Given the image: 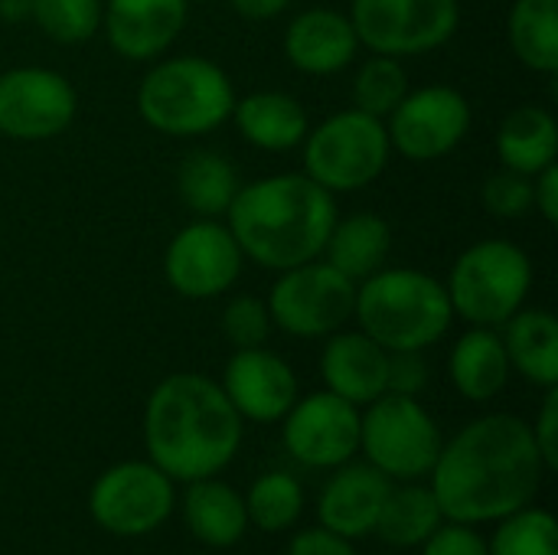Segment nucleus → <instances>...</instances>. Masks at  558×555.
I'll list each match as a JSON object with an SVG mask.
<instances>
[{
    "mask_svg": "<svg viewBox=\"0 0 558 555\" xmlns=\"http://www.w3.org/2000/svg\"><path fill=\"white\" fill-rule=\"evenodd\" d=\"M543 474L546 464L530 422L497 412L474 419L441 445L432 494L451 523H497L533 504Z\"/></svg>",
    "mask_w": 558,
    "mask_h": 555,
    "instance_id": "obj_1",
    "label": "nucleus"
},
{
    "mask_svg": "<svg viewBox=\"0 0 558 555\" xmlns=\"http://www.w3.org/2000/svg\"><path fill=\"white\" fill-rule=\"evenodd\" d=\"M144 445L150 464L170 481L190 484L216 478L239 455L242 415L216 379L203 373H173L160 379L147 399Z\"/></svg>",
    "mask_w": 558,
    "mask_h": 555,
    "instance_id": "obj_2",
    "label": "nucleus"
},
{
    "mask_svg": "<svg viewBox=\"0 0 558 555\" xmlns=\"http://www.w3.org/2000/svg\"><path fill=\"white\" fill-rule=\"evenodd\" d=\"M226 219L252 265L288 272L324 255L337 200L307 173H271L239 186Z\"/></svg>",
    "mask_w": 558,
    "mask_h": 555,
    "instance_id": "obj_3",
    "label": "nucleus"
},
{
    "mask_svg": "<svg viewBox=\"0 0 558 555\" xmlns=\"http://www.w3.org/2000/svg\"><path fill=\"white\" fill-rule=\"evenodd\" d=\"M353 317L389 353L435 347L454 321L448 291L418 268H379L356 285Z\"/></svg>",
    "mask_w": 558,
    "mask_h": 555,
    "instance_id": "obj_4",
    "label": "nucleus"
},
{
    "mask_svg": "<svg viewBox=\"0 0 558 555\" xmlns=\"http://www.w3.org/2000/svg\"><path fill=\"white\" fill-rule=\"evenodd\" d=\"M235 85L206 56L154 59L137 85V114L167 137H199L232 118Z\"/></svg>",
    "mask_w": 558,
    "mask_h": 555,
    "instance_id": "obj_5",
    "label": "nucleus"
},
{
    "mask_svg": "<svg viewBox=\"0 0 558 555\" xmlns=\"http://www.w3.org/2000/svg\"><path fill=\"white\" fill-rule=\"evenodd\" d=\"M533 288L530 255L507 239H481L468 245L445 281L451 311L471 327H504L526 307Z\"/></svg>",
    "mask_w": 558,
    "mask_h": 555,
    "instance_id": "obj_6",
    "label": "nucleus"
},
{
    "mask_svg": "<svg viewBox=\"0 0 558 555\" xmlns=\"http://www.w3.org/2000/svg\"><path fill=\"white\" fill-rule=\"evenodd\" d=\"M304 173L327 193H356L383 177L392 147L386 121L360 108H343L307 128L304 141Z\"/></svg>",
    "mask_w": 558,
    "mask_h": 555,
    "instance_id": "obj_7",
    "label": "nucleus"
},
{
    "mask_svg": "<svg viewBox=\"0 0 558 555\" xmlns=\"http://www.w3.org/2000/svg\"><path fill=\"white\" fill-rule=\"evenodd\" d=\"M441 445L438 422L415 396L386 393L360 415V451L389 481H418L432 474Z\"/></svg>",
    "mask_w": 558,
    "mask_h": 555,
    "instance_id": "obj_8",
    "label": "nucleus"
},
{
    "mask_svg": "<svg viewBox=\"0 0 558 555\" xmlns=\"http://www.w3.org/2000/svg\"><path fill=\"white\" fill-rule=\"evenodd\" d=\"M265 304L278 330L301 340H320L350 324L356 281H350L330 262L314 258L278 272V281L271 285Z\"/></svg>",
    "mask_w": 558,
    "mask_h": 555,
    "instance_id": "obj_9",
    "label": "nucleus"
},
{
    "mask_svg": "<svg viewBox=\"0 0 558 555\" xmlns=\"http://www.w3.org/2000/svg\"><path fill=\"white\" fill-rule=\"evenodd\" d=\"M350 23L360 46L379 56H425L461 26L458 0H353Z\"/></svg>",
    "mask_w": 558,
    "mask_h": 555,
    "instance_id": "obj_10",
    "label": "nucleus"
},
{
    "mask_svg": "<svg viewBox=\"0 0 558 555\" xmlns=\"http://www.w3.org/2000/svg\"><path fill=\"white\" fill-rule=\"evenodd\" d=\"M177 504L173 481L150 461H121L108 468L92 494L88 514L111 536H147L160 530Z\"/></svg>",
    "mask_w": 558,
    "mask_h": 555,
    "instance_id": "obj_11",
    "label": "nucleus"
},
{
    "mask_svg": "<svg viewBox=\"0 0 558 555\" xmlns=\"http://www.w3.org/2000/svg\"><path fill=\"white\" fill-rule=\"evenodd\" d=\"M471 101L451 85L409 88L405 98L389 111L386 134L389 147L412 164H432L448 157L471 134Z\"/></svg>",
    "mask_w": 558,
    "mask_h": 555,
    "instance_id": "obj_12",
    "label": "nucleus"
},
{
    "mask_svg": "<svg viewBox=\"0 0 558 555\" xmlns=\"http://www.w3.org/2000/svg\"><path fill=\"white\" fill-rule=\"evenodd\" d=\"M78 111L72 82L46 65L0 72V134L20 144L52 141L69 131Z\"/></svg>",
    "mask_w": 558,
    "mask_h": 555,
    "instance_id": "obj_13",
    "label": "nucleus"
},
{
    "mask_svg": "<svg viewBox=\"0 0 558 555\" xmlns=\"http://www.w3.org/2000/svg\"><path fill=\"white\" fill-rule=\"evenodd\" d=\"M245 255L219 219L186 222L163 252V278L186 301H213L239 281Z\"/></svg>",
    "mask_w": 558,
    "mask_h": 555,
    "instance_id": "obj_14",
    "label": "nucleus"
},
{
    "mask_svg": "<svg viewBox=\"0 0 558 555\" xmlns=\"http://www.w3.org/2000/svg\"><path fill=\"white\" fill-rule=\"evenodd\" d=\"M281 422L288 455L307 468H340L360 451V406L327 389L298 399Z\"/></svg>",
    "mask_w": 558,
    "mask_h": 555,
    "instance_id": "obj_15",
    "label": "nucleus"
},
{
    "mask_svg": "<svg viewBox=\"0 0 558 555\" xmlns=\"http://www.w3.org/2000/svg\"><path fill=\"white\" fill-rule=\"evenodd\" d=\"M219 386L242 422H281L298 402V373L268 347L235 350L222 370Z\"/></svg>",
    "mask_w": 558,
    "mask_h": 555,
    "instance_id": "obj_16",
    "label": "nucleus"
},
{
    "mask_svg": "<svg viewBox=\"0 0 558 555\" xmlns=\"http://www.w3.org/2000/svg\"><path fill=\"white\" fill-rule=\"evenodd\" d=\"M190 16V0H101L108 46L128 62L160 59Z\"/></svg>",
    "mask_w": 558,
    "mask_h": 555,
    "instance_id": "obj_17",
    "label": "nucleus"
},
{
    "mask_svg": "<svg viewBox=\"0 0 558 555\" xmlns=\"http://www.w3.org/2000/svg\"><path fill=\"white\" fill-rule=\"evenodd\" d=\"M284 59L304 75H337L360 49L356 29L347 13L333 7L301 10L284 29Z\"/></svg>",
    "mask_w": 558,
    "mask_h": 555,
    "instance_id": "obj_18",
    "label": "nucleus"
},
{
    "mask_svg": "<svg viewBox=\"0 0 558 555\" xmlns=\"http://www.w3.org/2000/svg\"><path fill=\"white\" fill-rule=\"evenodd\" d=\"M389 491H392V481L383 471H376L369 461L340 464L317 500L320 527L343 540L369 536L376 530V520L383 514Z\"/></svg>",
    "mask_w": 558,
    "mask_h": 555,
    "instance_id": "obj_19",
    "label": "nucleus"
},
{
    "mask_svg": "<svg viewBox=\"0 0 558 555\" xmlns=\"http://www.w3.org/2000/svg\"><path fill=\"white\" fill-rule=\"evenodd\" d=\"M320 376L327 393L353 406H369L386 396L389 350L363 330H337L320 350Z\"/></svg>",
    "mask_w": 558,
    "mask_h": 555,
    "instance_id": "obj_20",
    "label": "nucleus"
},
{
    "mask_svg": "<svg viewBox=\"0 0 558 555\" xmlns=\"http://www.w3.org/2000/svg\"><path fill=\"white\" fill-rule=\"evenodd\" d=\"M229 121H235L239 134L252 147L268 154H288L301 147L311 128L304 105L291 92H278V88H262V92H248L245 98H235Z\"/></svg>",
    "mask_w": 558,
    "mask_h": 555,
    "instance_id": "obj_21",
    "label": "nucleus"
},
{
    "mask_svg": "<svg viewBox=\"0 0 558 555\" xmlns=\"http://www.w3.org/2000/svg\"><path fill=\"white\" fill-rule=\"evenodd\" d=\"M454 389L468 402H490L510 383V360L497 327H471L461 334L448 357Z\"/></svg>",
    "mask_w": 558,
    "mask_h": 555,
    "instance_id": "obj_22",
    "label": "nucleus"
},
{
    "mask_svg": "<svg viewBox=\"0 0 558 555\" xmlns=\"http://www.w3.org/2000/svg\"><path fill=\"white\" fill-rule=\"evenodd\" d=\"M183 523L203 546L229 550L248 530L245 497L216 478L190 481L183 494Z\"/></svg>",
    "mask_w": 558,
    "mask_h": 555,
    "instance_id": "obj_23",
    "label": "nucleus"
},
{
    "mask_svg": "<svg viewBox=\"0 0 558 555\" xmlns=\"http://www.w3.org/2000/svg\"><path fill=\"white\" fill-rule=\"evenodd\" d=\"M497 160L507 170L536 177L539 170L553 167L558 154V121L543 105H517L504 114L497 137Z\"/></svg>",
    "mask_w": 558,
    "mask_h": 555,
    "instance_id": "obj_24",
    "label": "nucleus"
},
{
    "mask_svg": "<svg viewBox=\"0 0 558 555\" xmlns=\"http://www.w3.org/2000/svg\"><path fill=\"white\" fill-rule=\"evenodd\" d=\"M504 350L510 370H517L526 383L553 389L558 386V324L546 307H520L504 324Z\"/></svg>",
    "mask_w": 558,
    "mask_h": 555,
    "instance_id": "obj_25",
    "label": "nucleus"
},
{
    "mask_svg": "<svg viewBox=\"0 0 558 555\" xmlns=\"http://www.w3.org/2000/svg\"><path fill=\"white\" fill-rule=\"evenodd\" d=\"M392 252V226L376 213H353L347 219L337 216L327 245L324 262H330L337 272H343L350 281H363L386 268Z\"/></svg>",
    "mask_w": 558,
    "mask_h": 555,
    "instance_id": "obj_26",
    "label": "nucleus"
},
{
    "mask_svg": "<svg viewBox=\"0 0 558 555\" xmlns=\"http://www.w3.org/2000/svg\"><path fill=\"white\" fill-rule=\"evenodd\" d=\"M239 170L235 164L209 147H199L183 157L177 170V196L196 219H219L229 213L239 193Z\"/></svg>",
    "mask_w": 558,
    "mask_h": 555,
    "instance_id": "obj_27",
    "label": "nucleus"
},
{
    "mask_svg": "<svg viewBox=\"0 0 558 555\" xmlns=\"http://www.w3.org/2000/svg\"><path fill=\"white\" fill-rule=\"evenodd\" d=\"M513 56L539 72H558V0H513L507 20Z\"/></svg>",
    "mask_w": 558,
    "mask_h": 555,
    "instance_id": "obj_28",
    "label": "nucleus"
},
{
    "mask_svg": "<svg viewBox=\"0 0 558 555\" xmlns=\"http://www.w3.org/2000/svg\"><path fill=\"white\" fill-rule=\"evenodd\" d=\"M441 520L445 517L432 487L409 484V487L389 491L373 533H379V540L396 550H415L441 527Z\"/></svg>",
    "mask_w": 558,
    "mask_h": 555,
    "instance_id": "obj_29",
    "label": "nucleus"
},
{
    "mask_svg": "<svg viewBox=\"0 0 558 555\" xmlns=\"http://www.w3.org/2000/svg\"><path fill=\"white\" fill-rule=\"evenodd\" d=\"M301 510H304V494L288 471H268L248 487L245 497L248 523H255L265 533H281L294 527Z\"/></svg>",
    "mask_w": 558,
    "mask_h": 555,
    "instance_id": "obj_30",
    "label": "nucleus"
},
{
    "mask_svg": "<svg viewBox=\"0 0 558 555\" xmlns=\"http://www.w3.org/2000/svg\"><path fill=\"white\" fill-rule=\"evenodd\" d=\"M409 92V72L402 65V59L396 56H379L373 52L353 75L350 95H353V108L373 114V118H389V111L405 98Z\"/></svg>",
    "mask_w": 558,
    "mask_h": 555,
    "instance_id": "obj_31",
    "label": "nucleus"
},
{
    "mask_svg": "<svg viewBox=\"0 0 558 555\" xmlns=\"http://www.w3.org/2000/svg\"><path fill=\"white\" fill-rule=\"evenodd\" d=\"M497 523L500 527L487 543L490 555H558V527L549 510L530 504Z\"/></svg>",
    "mask_w": 558,
    "mask_h": 555,
    "instance_id": "obj_32",
    "label": "nucleus"
},
{
    "mask_svg": "<svg viewBox=\"0 0 558 555\" xmlns=\"http://www.w3.org/2000/svg\"><path fill=\"white\" fill-rule=\"evenodd\" d=\"M29 20L52 43L78 46L101 29V0H33Z\"/></svg>",
    "mask_w": 558,
    "mask_h": 555,
    "instance_id": "obj_33",
    "label": "nucleus"
},
{
    "mask_svg": "<svg viewBox=\"0 0 558 555\" xmlns=\"http://www.w3.org/2000/svg\"><path fill=\"white\" fill-rule=\"evenodd\" d=\"M222 337L232 343V350H252V347H265L271 337V314L268 304L255 294H235L226 301L222 317H219Z\"/></svg>",
    "mask_w": 558,
    "mask_h": 555,
    "instance_id": "obj_34",
    "label": "nucleus"
},
{
    "mask_svg": "<svg viewBox=\"0 0 558 555\" xmlns=\"http://www.w3.org/2000/svg\"><path fill=\"white\" fill-rule=\"evenodd\" d=\"M481 203L497 219H523L533 209V177L500 167L484 180Z\"/></svg>",
    "mask_w": 558,
    "mask_h": 555,
    "instance_id": "obj_35",
    "label": "nucleus"
},
{
    "mask_svg": "<svg viewBox=\"0 0 558 555\" xmlns=\"http://www.w3.org/2000/svg\"><path fill=\"white\" fill-rule=\"evenodd\" d=\"M432 373L428 363L422 357V350H399L389 353V376H386V393L396 396H422V389L428 386Z\"/></svg>",
    "mask_w": 558,
    "mask_h": 555,
    "instance_id": "obj_36",
    "label": "nucleus"
},
{
    "mask_svg": "<svg viewBox=\"0 0 558 555\" xmlns=\"http://www.w3.org/2000/svg\"><path fill=\"white\" fill-rule=\"evenodd\" d=\"M422 555H490L487 553V540H481L474 533V527L468 523H448L438 527L425 543Z\"/></svg>",
    "mask_w": 558,
    "mask_h": 555,
    "instance_id": "obj_37",
    "label": "nucleus"
},
{
    "mask_svg": "<svg viewBox=\"0 0 558 555\" xmlns=\"http://www.w3.org/2000/svg\"><path fill=\"white\" fill-rule=\"evenodd\" d=\"M533 429V442L539 448V458L546 464V471H556L558 468V389H546V399H543V409H539V419Z\"/></svg>",
    "mask_w": 558,
    "mask_h": 555,
    "instance_id": "obj_38",
    "label": "nucleus"
},
{
    "mask_svg": "<svg viewBox=\"0 0 558 555\" xmlns=\"http://www.w3.org/2000/svg\"><path fill=\"white\" fill-rule=\"evenodd\" d=\"M288 555H356L353 543L317 527V530H304L291 540L288 546Z\"/></svg>",
    "mask_w": 558,
    "mask_h": 555,
    "instance_id": "obj_39",
    "label": "nucleus"
},
{
    "mask_svg": "<svg viewBox=\"0 0 558 555\" xmlns=\"http://www.w3.org/2000/svg\"><path fill=\"white\" fill-rule=\"evenodd\" d=\"M533 209L549 222H558V167H546L533 177Z\"/></svg>",
    "mask_w": 558,
    "mask_h": 555,
    "instance_id": "obj_40",
    "label": "nucleus"
},
{
    "mask_svg": "<svg viewBox=\"0 0 558 555\" xmlns=\"http://www.w3.org/2000/svg\"><path fill=\"white\" fill-rule=\"evenodd\" d=\"M294 0H229V7L245 16V20H275L278 13H284Z\"/></svg>",
    "mask_w": 558,
    "mask_h": 555,
    "instance_id": "obj_41",
    "label": "nucleus"
},
{
    "mask_svg": "<svg viewBox=\"0 0 558 555\" xmlns=\"http://www.w3.org/2000/svg\"><path fill=\"white\" fill-rule=\"evenodd\" d=\"M29 10H33V0H0V16H3L7 23L29 20Z\"/></svg>",
    "mask_w": 558,
    "mask_h": 555,
    "instance_id": "obj_42",
    "label": "nucleus"
}]
</instances>
